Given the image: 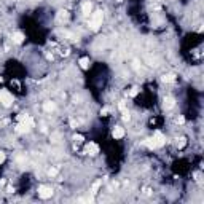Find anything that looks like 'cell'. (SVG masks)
Listing matches in <instances>:
<instances>
[{
  "label": "cell",
  "instance_id": "cell-1",
  "mask_svg": "<svg viewBox=\"0 0 204 204\" xmlns=\"http://www.w3.org/2000/svg\"><path fill=\"white\" fill-rule=\"evenodd\" d=\"M102 19H104V15H102V11H96L92 13L91 18H89V29L91 30H97V29L102 26Z\"/></svg>",
  "mask_w": 204,
  "mask_h": 204
},
{
  "label": "cell",
  "instance_id": "cell-2",
  "mask_svg": "<svg viewBox=\"0 0 204 204\" xmlns=\"http://www.w3.org/2000/svg\"><path fill=\"white\" fill-rule=\"evenodd\" d=\"M0 104L5 105V107H10L13 104V96L7 89H0Z\"/></svg>",
  "mask_w": 204,
  "mask_h": 204
},
{
  "label": "cell",
  "instance_id": "cell-3",
  "mask_svg": "<svg viewBox=\"0 0 204 204\" xmlns=\"http://www.w3.org/2000/svg\"><path fill=\"white\" fill-rule=\"evenodd\" d=\"M38 196H40L42 199H48L53 196V188L51 187H46V185H42L38 187Z\"/></svg>",
  "mask_w": 204,
  "mask_h": 204
},
{
  "label": "cell",
  "instance_id": "cell-4",
  "mask_svg": "<svg viewBox=\"0 0 204 204\" xmlns=\"http://www.w3.org/2000/svg\"><path fill=\"white\" fill-rule=\"evenodd\" d=\"M86 153H88V155H91V156L97 155V153H99V147H97L94 142H89V144L86 145Z\"/></svg>",
  "mask_w": 204,
  "mask_h": 204
},
{
  "label": "cell",
  "instance_id": "cell-5",
  "mask_svg": "<svg viewBox=\"0 0 204 204\" xmlns=\"http://www.w3.org/2000/svg\"><path fill=\"white\" fill-rule=\"evenodd\" d=\"M174 105H176V100L172 99V97L168 96V97H164V99H163V107L166 108V110H171Z\"/></svg>",
  "mask_w": 204,
  "mask_h": 204
},
{
  "label": "cell",
  "instance_id": "cell-6",
  "mask_svg": "<svg viewBox=\"0 0 204 204\" xmlns=\"http://www.w3.org/2000/svg\"><path fill=\"white\" fill-rule=\"evenodd\" d=\"M153 140H155V145H156V147H161V145H164V136L161 134V132H156L155 136H153Z\"/></svg>",
  "mask_w": 204,
  "mask_h": 204
},
{
  "label": "cell",
  "instance_id": "cell-7",
  "mask_svg": "<svg viewBox=\"0 0 204 204\" xmlns=\"http://www.w3.org/2000/svg\"><path fill=\"white\" fill-rule=\"evenodd\" d=\"M112 136H113V139H121V137L124 136V129H123V128H120V126H116V128L113 129Z\"/></svg>",
  "mask_w": 204,
  "mask_h": 204
},
{
  "label": "cell",
  "instance_id": "cell-8",
  "mask_svg": "<svg viewBox=\"0 0 204 204\" xmlns=\"http://www.w3.org/2000/svg\"><path fill=\"white\" fill-rule=\"evenodd\" d=\"M57 21H59V22H67V21H69V13L65 11V10L59 11V13H57Z\"/></svg>",
  "mask_w": 204,
  "mask_h": 204
},
{
  "label": "cell",
  "instance_id": "cell-9",
  "mask_svg": "<svg viewBox=\"0 0 204 204\" xmlns=\"http://www.w3.org/2000/svg\"><path fill=\"white\" fill-rule=\"evenodd\" d=\"M91 10H92V5L89 3V2H85L83 7H81V11H83V15H89V13H91Z\"/></svg>",
  "mask_w": 204,
  "mask_h": 204
},
{
  "label": "cell",
  "instance_id": "cell-10",
  "mask_svg": "<svg viewBox=\"0 0 204 204\" xmlns=\"http://www.w3.org/2000/svg\"><path fill=\"white\" fill-rule=\"evenodd\" d=\"M43 108L46 112H54V110H56V105H54V102H45Z\"/></svg>",
  "mask_w": 204,
  "mask_h": 204
},
{
  "label": "cell",
  "instance_id": "cell-11",
  "mask_svg": "<svg viewBox=\"0 0 204 204\" xmlns=\"http://www.w3.org/2000/svg\"><path fill=\"white\" fill-rule=\"evenodd\" d=\"M13 42H15V43H22V42H24V35L16 32L15 35H13Z\"/></svg>",
  "mask_w": 204,
  "mask_h": 204
},
{
  "label": "cell",
  "instance_id": "cell-12",
  "mask_svg": "<svg viewBox=\"0 0 204 204\" xmlns=\"http://www.w3.org/2000/svg\"><path fill=\"white\" fill-rule=\"evenodd\" d=\"M176 80V75L174 73H166V75H163V81L164 83H171V81Z\"/></svg>",
  "mask_w": 204,
  "mask_h": 204
},
{
  "label": "cell",
  "instance_id": "cell-13",
  "mask_svg": "<svg viewBox=\"0 0 204 204\" xmlns=\"http://www.w3.org/2000/svg\"><path fill=\"white\" fill-rule=\"evenodd\" d=\"M80 67L81 69H88L89 67V59L88 57H81L80 59Z\"/></svg>",
  "mask_w": 204,
  "mask_h": 204
},
{
  "label": "cell",
  "instance_id": "cell-14",
  "mask_svg": "<svg viewBox=\"0 0 204 204\" xmlns=\"http://www.w3.org/2000/svg\"><path fill=\"white\" fill-rule=\"evenodd\" d=\"M185 145H187V139H185V137H179V139H177V147L184 148Z\"/></svg>",
  "mask_w": 204,
  "mask_h": 204
},
{
  "label": "cell",
  "instance_id": "cell-15",
  "mask_svg": "<svg viewBox=\"0 0 204 204\" xmlns=\"http://www.w3.org/2000/svg\"><path fill=\"white\" fill-rule=\"evenodd\" d=\"M145 145H147L148 148H156V145H155V140H153V137L152 139H145V142H144Z\"/></svg>",
  "mask_w": 204,
  "mask_h": 204
},
{
  "label": "cell",
  "instance_id": "cell-16",
  "mask_svg": "<svg viewBox=\"0 0 204 204\" xmlns=\"http://www.w3.org/2000/svg\"><path fill=\"white\" fill-rule=\"evenodd\" d=\"M100 184H102L100 180H97V182H94V185H92V190H91V193H92V195H96V193H97V190H99Z\"/></svg>",
  "mask_w": 204,
  "mask_h": 204
},
{
  "label": "cell",
  "instance_id": "cell-17",
  "mask_svg": "<svg viewBox=\"0 0 204 204\" xmlns=\"http://www.w3.org/2000/svg\"><path fill=\"white\" fill-rule=\"evenodd\" d=\"M56 174H57V169H56V168H50V169H48V176L54 177Z\"/></svg>",
  "mask_w": 204,
  "mask_h": 204
},
{
  "label": "cell",
  "instance_id": "cell-18",
  "mask_svg": "<svg viewBox=\"0 0 204 204\" xmlns=\"http://www.w3.org/2000/svg\"><path fill=\"white\" fill-rule=\"evenodd\" d=\"M137 92H139V89H137V88H132L131 91H129V96L134 97V96H137Z\"/></svg>",
  "mask_w": 204,
  "mask_h": 204
},
{
  "label": "cell",
  "instance_id": "cell-19",
  "mask_svg": "<svg viewBox=\"0 0 204 204\" xmlns=\"http://www.w3.org/2000/svg\"><path fill=\"white\" fill-rule=\"evenodd\" d=\"M129 118H131V116H129L128 110H126V112H123V120H124V121H129Z\"/></svg>",
  "mask_w": 204,
  "mask_h": 204
},
{
  "label": "cell",
  "instance_id": "cell-20",
  "mask_svg": "<svg viewBox=\"0 0 204 204\" xmlns=\"http://www.w3.org/2000/svg\"><path fill=\"white\" fill-rule=\"evenodd\" d=\"M120 110L121 112H126V105H124V102H120Z\"/></svg>",
  "mask_w": 204,
  "mask_h": 204
},
{
  "label": "cell",
  "instance_id": "cell-21",
  "mask_svg": "<svg viewBox=\"0 0 204 204\" xmlns=\"http://www.w3.org/2000/svg\"><path fill=\"white\" fill-rule=\"evenodd\" d=\"M177 123L184 124V123H185V118H184V116H179V118H177Z\"/></svg>",
  "mask_w": 204,
  "mask_h": 204
},
{
  "label": "cell",
  "instance_id": "cell-22",
  "mask_svg": "<svg viewBox=\"0 0 204 204\" xmlns=\"http://www.w3.org/2000/svg\"><path fill=\"white\" fill-rule=\"evenodd\" d=\"M3 161H5V153H3V152H0V164L3 163Z\"/></svg>",
  "mask_w": 204,
  "mask_h": 204
},
{
  "label": "cell",
  "instance_id": "cell-23",
  "mask_svg": "<svg viewBox=\"0 0 204 204\" xmlns=\"http://www.w3.org/2000/svg\"><path fill=\"white\" fill-rule=\"evenodd\" d=\"M107 113H108V108H102V110H100V115L102 116H105Z\"/></svg>",
  "mask_w": 204,
  "mask_h": 204
},
{
  "label": "cell",
  "instance_id": "cell-24",
  "mask_svg": "<svg viewBox=\"0 0 204 204\" xmlns=\"http://www.w3.org/2000/svg\"><path fill=\"white\" fill-rule=\"evenodd\" d=\"M132 67H134V69H139V64H137V61H134V62H132Z\"/></svg>",
  "mask_w": 204,
  "mask_h": 204
},
{
  "label": "cell",
  "instance_id": "cell-25",
  "mask_svg": "<svg viewBox=\"0 0 204 204\" xmlns=\"http://www.w3.org/2000/svg\"><path fill=\"white\" fill-rule=\"evenodd\" d=\"M73 139H75V140H83V137H81V136H75Z\"/></svg>",
  "mask_w": 204,
  "mask_h": 204
},
{
  "label": "cell",
  "instance_id": "cell-26",
  "mask_svg": "<svg viewBox=\"0 0 204 204\" xmlns=\"http://www.w3.org/2000/svg\"><path fill=\"white\" fill-rule=\"evenodd\" d=\"M0 81H2V77H0Z\"/></svg>",
  "mask_w": 204,
  "mask_h": 204
},
{
  "label": "cell",
  "instance_id": "cell-27",
  "mask_svg": "<svg viewBox=\"0 0 204 204\" xmlns=\"http://www.w3.org/2000/svg\"><path fill=\"white\" fill-rule=\"evenodd\" d=\"M116 2H121V0H116Z\"/></svg>",
  "mask_w": 204,
  "mask_h": 204
}]
</instances>
